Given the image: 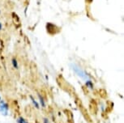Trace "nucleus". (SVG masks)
I'll list each match as a JSON object with an SVG mask.
<instances>
[{
    "instance_id": "obj_1",
    "label": "nucleus",
    "mask_w": 124,
    "mask_h": 123,
    "mask_svg": "<svg viewBox=\"0 0 124 123\" xmlns=\"http://www.w3.org/2000/svg\"><path fill=\"white\" fill-rule=\"evenodd\" d=\"M71 67H72V70L75 71V73H76L79 77H80L81 79L85 80H89V77H88V74L86 73L85 71H83L79 66H78L76 64H71Z\"/></svg>"
},
{
    "instance_id": "obj_10",
    "label": "nucleus",
    "mask_w": 124,
    "mask_h": 123,
    "mask_svg": "<svg viewBox=\"0 0 124 123\" xmlns=\"http://www.w3.org/2000/svg\"><path fill=\"white\" fill-rule=\"evenodd\" d=\"M0 101H1V97H0Z\"/></svg>"
},
{
    "instance_id": "obj_8",
    "label": "nucleus",
    "mask_w": 124,
    "mask_h": 123,
    "mask_svg": "<svg viewBox=\"0 0 124 123\" xmlns=\"http://www.w3.org/2000/svg\"><path fill=\"white\" fill-rule=\"evenodd\" d=\"M44 123H49V121L47 119H45L44 120Z\"/></svg>"
},
{
    "instance_id": "obj_6",
    "label": "nucleus",
    "mask_w": 124,
    "mask_h": 123,
    "mask_svg": "<svg viewBox=\"0 0 124 123\" xmlns=\"http://www.w3.org/2000/svg\"><path fill=\"white\" fill-rule=\"evenodd\" d=\"M86 85H87L89 88H93V83L90 80H87V82H86Z\"/></svg>"
},
{
    "instance_id": "obj_7",
    "label": "nucleus",
    "mask_w": 124,
    "mask_h": 123,
    "mask_svg": "<svg viewBox=\"0 0 124 123\" xmlns=\"http://www.w3.org/2000/svg\"><path fill=\"white\" fill-rule=\"evenodd\" d=\"M31 100H32V103H33V104L35 105V107H36L37 109H38L39 108V105H38V104H37V101H35V100L32 98V96H31Z\"/></svg>"
},
{
    "instance_id": "obj_2",
    "label": "nucleus",
    "mask_w": 124,
    "mask_h": 123,
    "mask_svg": "<svg viewBox=\"0 0 124 123\" xmlns=\"http://www.w3.org/2000/svg\"><path fill=\"white\" fill-rule=\"evenodd\" d=\"M0 112L2 113V114L3 115H8V105L6 102H4L3 101H0Z\"/></svg>"
},
{
    "instance_id": "obj_4",
    "label": "nucleus",
    "mask_w": 124,
    "mask_h": 123,
    "mask_svg": "<svg viewBox=\"0 0 124 123\" xmlns=\"http://www.w3.org/2000/svg\"><path fill=\"white\" fill-rule=\"evenodd\" d=\"M17 122H18V123H29V122H27L26 120L24 119V118H23V117H20V118H18Z\"/></svg>"
},
{
    "instance_id": "obj_5",
    "label": "nucleus",
    "mask_w": 124,
    "mask_h": 123,
    "mask_svg": "<svg viewBox=\"0 0 124 123\" xmlns=\"http://www.w3.org/2000/svg\"><path fill=\"white\" fill-rule=\"evenodd\" d=\"M12 65L15 68H16V69L18 68V63H17V61H16V59H12Z\"/></svg>"
},
{
    "instance_id": "obj_9",
    "label": "nucleus",
    "mask_w": 124,
    "mask_h": 123,
    "mask_svg": "<svg viewBox=\"0 0 124 123\" xmlns=\"http://www.w3.org/2000/svg\"><path fill=\"white\" fill-rule=\"evenodd\" d=\"M2 27H3V26H2V24H1V23H0V30L2 29Z\"/></svg>"
},
{
    "instance_id": "obj_3",
    "label": "nucleus",
    "mask_w": 124,
    "mask_h": 123,
    "mask_svg": "<svg viewBox=\"0 0 124 123\" xmlns=\"http://www.w3.org/2000/svg\"><path fill=\"white\" fill-rule=\"evenodd\" d=\"M39 99H40V103L41 104V105H42V107H45L46 106V104H45V101H44V99L42 96H41L39 95Z\"/></svg>"
}]
</instances>
